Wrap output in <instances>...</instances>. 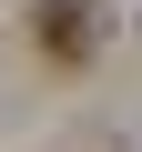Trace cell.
I'll return each mask as SVG.
<instances>
[{"instance_id":"cell-1","label":"cell","mask_w":142,"mask_h":152,"mask_svg":"<svg viewBox=\"0 0 142 152\" xmlns=\"http://www.w3.org/2000/svg\"><path fill=\"white\" fill-rule=\"evenodd\" d=\"M91 31H102V20H91V0H41V10H31L41 61H61V71H71V61H91Z\"/></svg>"}]
</instances>
